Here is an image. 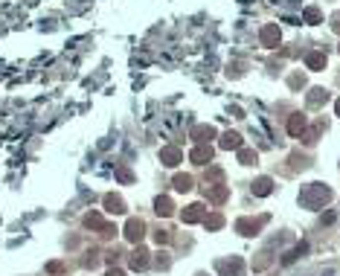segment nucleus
Here are the masks:
<instances>
[{
  "mask_svg": "<svg viewBox=\"0 0 340 276\" xmlns=\"http://www.w3.org/2000/svg\"><path fill=\"white\" fill-rule=\"evenodd\" d=\"M262 41H265V47H277V44H279L277 27H265V32H262Z\"/></svg>",
  "mask_w": 340,
  "mask_h": 276,
  "instance_id": "1",
  "label": "nucleus"
},
{
  "mask_svg": "<svg viewBox=\"0 0 340 276\" xmlns=\"http://www.w3.org/2000/svg\"><path fill=\"white\" fill-rule=\"evenodd\" d=\"M309 67L311 70H323V67H326V56H323V53H311L309 56Z\"/></svg>",
  "mask_w": 340,
  "mask_h": 276,
  "instance_id": "2",
  "label": "nucleus"
},
{
  "mask_svg": "<svg viewBox=\"0 0 340 276\" xmlns=\"http://www.w3.org/2000/svg\"><path fill=\"white\" fill-rule=\"evenodd\" d=\"M221 146H224V149H239V146H242V140H239V134H224Z\"/></svg>",
  "mask_w": 340,
  "mask_h": 276,
  "instance_id": "3",
  "label": "nucleus"
},
{
  "mask_svg": "<svg viewBox=\"0 0 340 276\" xmlns=\"http://www.w3.org/2000/svg\"><path fill=\"white\" fill-rule=\"evenodd\" d=\"M143 236V224L140 221H131L128 224V239H140Z\"/></svg>",
  "mask_w": 340,
  "mask_h": 276,
  "instance_id": "4",
  "label": "nucleus"
},
{
  "mask_svg": "<svg viewBox=\"0 0 340 276\" xmlns=\"http://www.w3.org/2000/svg\"><path fill=\"white\" fill-rule=\"evenodd\" d=\"M303 125H306V120H303V117L297 114V117L291 120V125H288V128H291V134H300V131H303Z\"/></svg>",
  "mask_w": 340,
  "mask_h": 276,
  "instance_id": "5",
  "label": "nucleus"
},
{
  "mask_svg": "<svg viewBox=\"0 0 340 276\" xmlns=\"http://www.w3.org/2000/svg\"><path fill=\"white\" fill-rule=\"evenodd\" d=\"M326 99H329L326 91H320V88H317V91H311V105H320V102H326Z\"/></svg>",
  "mask_w": 340,
  "mask_h": 276,
  "instance_id": "6",
  "label": "nucleus"
},
{
  "mask_svg": "<svg viewBox=\"0 0 340 276\" xmlns=\"http://www.w3.org/2000/svg\"><path fill=\"white\" fill-rule=\"evenodd\" d=\"M306 21H309V24H317V21H320V12H317V9H306Z\"/></svg>",
  "mask_w": 340,
  "mask_h": 276,
  "instance_id": "7",
  "label": "nucleus"
},
{
  "mask_svg": "<svg viewBox=\"0 0 340 276\" xmlns=\"http://www.w3.org/2000/svg\"><path fill=\"white\" fill-rule=\"evenodd\" d=\"M192 160H210V149H198V152H192Z\"/></svg>",
  "mask_w": 340,
  "mask_h": 276,
  "instance_id": "8",
  "label": "nucleus"
},
{
  "mask_svg": "<svg viewBox=\"0 0 340 276\" xmlns=\"http://www.w3.org/2000/svg\"><path fill=\"white\" fill-rule=\"evenodd\" d=\"M268 189H271L268 181H259V186H256V192H259V195H268Z\"/></svg>",
  "mask_w": 340,
  "mask_h": 276,
  "instance_id": "9",
  "label": "nucleus"
},
{
  "mask_svg": "<svg viewBox=\"0 0 340 276\" xmlns=\"http://www.w3.org/2000/svg\"><path fill=\"white\" fill-rule=\"evenodd\" d=\"M108 276H123V274H120V271H111V274H108Z\"/></svg>",
  "mask_w": 340,
  "mask_h": 276,
  "instance_id": "10",
  "label": "nucleus"
},
{
  "mask_svg": "<svg viewBox=\"0 0 340 276\" xmlns=\"http://www.w3.org/2000/svg\"><path fill=\"white\" fill-rule=\"evenodd\" d=\"M338 114H340V102H338Z\"/></svg>",
  "mask_w": 340,
  "mask_h": 276,
  "instance_id": "11",
  "label": "nucleus"
}]
</instances>
